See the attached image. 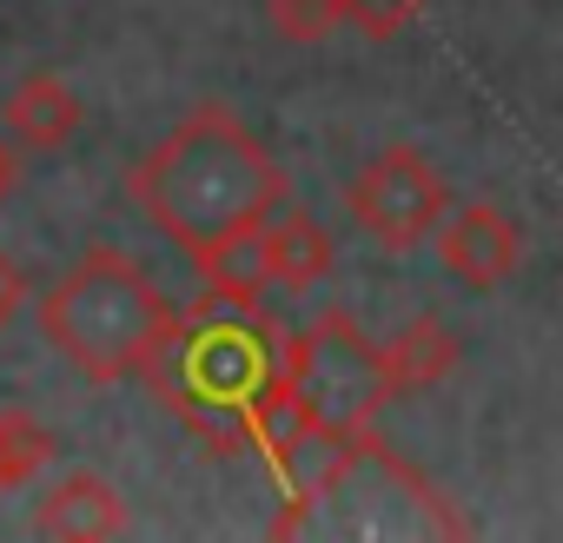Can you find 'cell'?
Segmentation results:
<instances>
[{
	"label": "cell",
	"mask_w": 563,
	"mask_h": 543,
	"mask_svg": "<svg viewBox=\"0 0 563 543\" xmlns=\"http://www.w3.org/2000/svg\"><path fill=\"white\" fill-rule=\"evenodd\" d=\"M166 418L212 457H258L265 424L286 411V332L258 306H192L146 372Z\"/></svg>",
	"instance_id": "2"
},
{
	"label": "cell",
	"mask_w": 563,
	"mask_h": 543,
	"mask_svg": "<svg viewBox=\"0 0 563 543\" xmlns=\"http://www.w3.org/2000/svg\"><path fill=\"white\" fill-rule=\"evenodd\" d=\"M126 199L153 219V232L173 252L199 258L206 245L245 225H265L286 206V173H278V159L258 146V133L232 107L199 100L126 173Z\"/></svg>",
	"instance_id": "1"
},
{
	"label": "cell",
	"mask_w": 563,
	"mask_h": 543,
	"mask_svg": "<svg viewBox=\"0 0 563 543\" xmlns=\"http://www.w3.org/2000/svg\"><path fill=\"white\" fill-rule=\"evenodd\" d=\"M345 212L358 219V232H372V245L385 252H411L424 239H438L444 212H451V192L438 179V166L418 153V146H385L372 153L352 186H345Z\"/></svg>",
	"instance_id": "5"
},
{
	"label": "cell",
	"mask_w": 563,
	"mask_h": 543,
	"mask_svg": "<svg viewBox=\"0 0 563 543\" xmlns=\"http://www.w3.org/2000/svg\"><path fill=\"white\" fill-rule=\"evenodd\" d=\"M34 530H41V536H60V543L120 536V530H126V497H120L100 470H67V477L34 503Z\"/></svg>",
	"instance_id": "7"
},
{
	"label": "cell",
	"mask_w": 563,
	"mask_h": 543,
	"mask_svg": "<svg viewBox=\"0 0 563 543\" xmlns=\"http://www.w3.org/2000/svg\"><path fill=\"white\" fill-rule=\"evenodd\" d=\"M339 8H345V27H352V34L391 41V34H405V27L424 14V0H339Z\"/></svg>",
	"instance_id": "14"
},
{
	"label": "cell",
	"mask_w": 563,
	"mask_h": 543,
	"mask_svg": "<svg viewBox=\"0 0 563 543\" xmlns=\"http://www.w3.org/2000/svg\"><path fill=\"white\" fill-rule=\"evenodd\" d=\"M14 179H21V146H14V140H0V199L14 192Z\"/></svg>",
	"instance_id": "16"
},
{
	"label": "cell",
	"mask_w": 563,
	"mask_h": 543,
	"mask_svg": "<svg viewBox=\"0 0 563 543\" xmlns=\"http://www.w3.org/2000/svg\"><path fill=\"white\" fill-rule=\"evenodd\" d=\"M179 306L146 279V265L120 245H87L67 279L41 299V339L87 378V385H126L159 365V352L179 332Z\"/></svg>",
	"instance_id": "3"
},
{
	"label": "cell",
	"mask_w": 563,
	"mask_h": 543,
	"mask_svg": "<svg viewBox=\"0 0 563 543\" xmlns=\"http://www.w3.org/2000/svg\"><path fill=\"white\" fill-rule=\"evenodd\" d=\"M385 345V378H391V398H418L431 385H444L457 372V332L438 319V312H411Z\"/></svg>",
	"instance_id": "10"
},
{
	"label": "cell",
	"mask_w": 563,
	"mask_h": 543,
	"mask_svg": "<svg viewBox=\"0 0 563 543\" xmlns=\"http://www.w3.org/2000/svg\"><path fill=\"white\" fill-rule=\"evenodd\" d=\"M199 272V306H258L272 292L265 279V225H245L192 258Z\"/></svg>",
	"instance_id": "11"
},
{
	"label": "cell",
	"mask_w": 563,
	"mask_h": 543,
	"mask_svg": "<svg viewBox=\"0 0 563 543\" xmlns=\"http://www.w3.org/2000/svg\"><path fill=\"white\" fill-rule=\"evenodd\" d=\"M517 258H523V225L504 206L471 199V206L444 212V225H438V265L451 272V279H464L471 292H497L517 272Z\"/></svg>",
	"instance_id": "6"
},
{
	"label": "cell",
	"mask_w": 563,
	"mask_h": 543,
	"mask_svg": "<svg viewBox=\"0 0 563 543\" xmlns=\"http://www.w3.org/2000/svg\"><path fill=\"white\" fill-rule=\"evenodd\" d=\"M345 27V8L339 0H272V34L292 41V47H312L325 34Z\"/></svg>",
	"instance_id": "13"
},
{
	"label": "cell",
	"mask_w": 563,
	"mask_h": 543,
	"mask_svg": "<svg viewBox=\"0 0 563 543\" xmlns=\"http://www.w3.org/2000/svg\"><path fill=\"white\" fill-rule=\"evenodd\" d=\"M21 306H27V272H21L8 252H0V325H14Z\"/></svg>",
	"instance_id": "15"
},
{
	"label": "cell",
	"mask_w": 563,
	"mask_h": 543,
	"mask_svg": "<svg viewBox=\"0 0 563 543\" xmlns=\"http://www.w3.org/2000/svg\"><path fill=\"white\" fill-rule=\"evenodd\" d=\"M8 140L21 153H60L74 133H80V93L60 80V74H27L14 93H8V113H0Z\"/></svg>",
	"instance_id": "8"
},
{
	"label": "cell",
	"mask_w": 563,
	"mask_h": 543,
	"mask_svg": "<svg viewBox=\"0 0 563 543\" xmlns=\"http://www.w3.org/2000/svg\"><path fill=\"white\" fill-rule=\"evenodd\" d=\"M332 272V232L306 206H278L265 219V279L272 292H312Z\"/></svg>",
	"instance_id": "9"
},
{
	"label": "cell",
	"mask_w": 563,
	"mask_h": 543,
	"mask_svg": "<svg viewBox=\"0 0 563 543\" xmlns=\"http://www.w3.org/2000/svg\"><path fill=\"white\" fill-rule=\"evenodd\" d=\"M54 457H60V444L34 411H0V490L34 484Z\"/></svg>",
	"instance_id": "12"
},
{
	"label": "cell",
	"mask_w": 563,
	"mask_h": 543,
	"mask_svg": "<svg viewBox=\"0 0 563 543\" xmlns=\"http://www.w3.org/2000/svg\"><path fill=\"white\" fill-rule=\"evenodd\" d=\"M286 385L306 418H325L345 431H372L378 411L391 405L385 345L365 339V325L352 312H319L312 325H299L286 339Z\"/></svg>",
	"instance_id": "4"
}]
</instances>
